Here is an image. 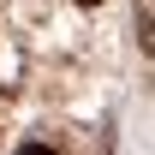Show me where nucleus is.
<instances>
[{"label": "nucleus", "instance_id": "obj_1", "mask_svg": "<svg viewBox=\"0 0 155 155\" xmlns=\"http://www.w3.org/2000/svg\"><path fill=\"white\" fill-rule=\"evenodd\" d=\"M137 6V48L155 54V0H131Z\"/></svg>", "mask_w": 155, "mask_h": 155}, {"label": "nucleus", "instance_id": "obj_2", "mask_svg": "<svg viewBox=\"0 0 155 155\" xmlns=\"http://www.w3.org/2000/svg\"><path fill=\"white\" fill-rule=\"evenodd\" d=\"M18 155H54V149H48V143H24Z\"/></svg>", "mask_w": 155, "mask_h": 155}, {"label": "nucleus", "instance_id": "obj_3", "mask_svg": "<svg viewBox=\"0 0 155 155\" xmlns=\"http://www.w3.org/2000/svg\"><path fill=\"white\" fill-rule=\"evenodd\" d=\"M78 6H101V0H78Z\"/></svg>", "mask_w": 155, "mask_h": 155}]
</instances>
